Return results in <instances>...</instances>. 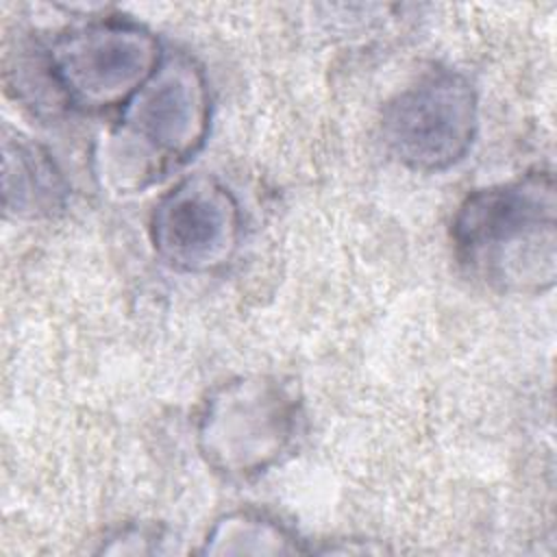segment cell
<instances>
[{
	"label": "cell",
	"mask_w": 557,
	"mask_h": 557,
	"mask_svg": "<svg viewBox=\"0 0 557 557\" xmlns=\"http://www.w3.org/2000/svg\"><path fill=\"white\" fill-rule=\"evenodd\" d=\"M457 261L503 294H542L555 283L557 202L550 172L470 191L453 218Z\"/></svg>",
	"instance_id": "1"
},
{
	"label": "cell",
	"mask_w": 557,
	"mask_h": 557,
	"mask_svg": "<svg viewBox=\"0 0 557 557\" xmlns=\"http://www.w3.org/2000/svg\"><path fill=\"white\" fill-rule=\"evenodd\" d=\"M211 96L202 67L185 52H168L157 72L120 109L104 137V183L133 194L187 163L207 141Z\"/></svg>",
	"instance_id": "2"
},
{
	"label": "cell",
	"mask_w": 557,
	"mask_h": 557,
	"mask_svg": "<svg viewBox=\"0 0 557 557\" xmlns=\"http://www.w3.org/2000/svg\"><path fill=\"white\" fill-rule=\"evenodd\" d=\"M44 57L61 104L96 113L122 109L165 54L146 26L107 15L65 28Z\"/></svg>",
	"instance_id": "3"
},
{
	"label": "cell",
	"mask_w": 557,
	"mask_h": 557,
	"mask_svg": "<svg viewBox=\"0 0 557 557\" xmlns=\"http://www.w3.org/2000/svg\"><path fill=\"white\" fill-rule=\"evenodd\" d=\"M298 416V400L276 379H233L202 405L196 429L200 455L228 479L257 476L289 450Z\"/></svg>",
	"instance_id": "4"
},
{
	"label": "cell",
	"mask_w": 557,
	"mask_h": 557,
	"mask_svg": "<svg viewBox=\"0 0 557 557\" xmlns=\"http://www.w3.org/2000/svg\"><path fill=\"white\" fill-rule=\"evenodd\" d=\"M479 124L476 94L470 81L435 67L400 89L381 115L389 154L413 172H444L472 148Z\"/></svg>",
	"instance_id": "5"
},
{
	"label": "cell",
	"mask_w": 557,
	"mask_h": 557,
	"mask_svg": "<svg viewBox=\"0 0 557 557\" xmlns=\"http://www.w3.org/2000/svg\"><path fill=\"white\" fill-rule=\"evenodd\" d=\"M239 237V205L231 189L209 174L181 178L150 213L152 248L176 272L205 274L224 268Z\"/></svg>",
	"instance_id": "6"
},
{
	"label": "cell",
	"mask_w": 557,
	"mask_h": 557,
	"mask_svg": "<svg viewBox=\"0 0 557 557\" xmlns=\"http://www.w3.org/2000/svg\"><path fill=\"white\" fill-rule=\"evenodd\" d=\"M2 196L15 218H46L65 205L67 185L52 157L28 137L4 133Z\"/></svg>",
	"instance_id": "7"
},
{
	"label": "cell",
	"mask_w": 557,
	"mask_h": 557,
	"mask_svg": "<svg viewBox=\"0 0 557 557\" xmlns=\"http://www.w3.org/2000/svg\"><path fill=\"white\" fill-rule=\"evenodd\" d=\"M302 550L305 548L289 529L255 511L222 516L202 546V553L207 555H287Z\"/></svg>",
	"instance_id": "8"
}]
</instances>
